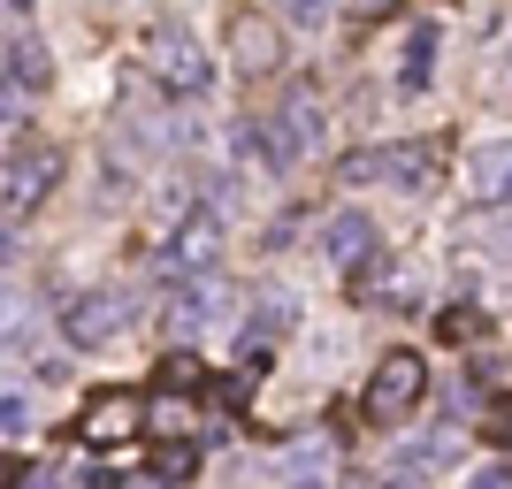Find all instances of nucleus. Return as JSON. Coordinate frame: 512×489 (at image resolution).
<instances>
[{
    "instance_id": "nucleus-25",
    "label": "nucleus",
    "mask_w": 512,
    "mask_h": 489,
    "mask_svg": "<svg viewBox=\"0 0 512 489\" xmlns=\"http://www.w3.org/2000/svg\"><path fill=\"white\" fill-rule=\"evenodd\" d=\"M482 436H490V444L505 451V444H512V413H490V421H482Z\"/></svg>"
},
{
    "instance_id": "nucleus-10",
    "label": "nucleus",
    "mask_w": 512,
    "mask_h": 489,
    "mask_svg": "<svg viewBox=\"0 0 512 489\" xmlns=\"http://www.w3.org/2000/svg\"><path fill=\"white\" fill-rule=\"evenodd\" d=\"M46 77H54V62H46V46L31 39V31L0 39V85H23V92H39Z\"/></svg>"
},
{
    "instance_id": "nucleus-2",
    "label": "nucleus",
    "mask_w": 512,
    "mask_h": 489,
    "mask_svg": "<svg viewBox=\"0 0 512 489\" xmlns=\"http://www.w3.org/2000/svg\"><path fill=\"white\" fill-rule=\"evenodd\" d=\"M146 69H153V85L169 92V100H199V92L214 85L207 46H199L184 23H153L146 31Z\"/></svg>"
},
{
    "instance_id": "nucleus-13",
    "label": "nucleus",
    "mask_w": 512,
    "mask_h": 489,
    "mask_svg": "<svg viewBox=\"0 0 512 489\" xmlns=\"http://www.w3.org/2000/svg\"><path fill=\"white\" fill-rule=\"evenodd\" d=\"M153 390H161V398H199V390H207V360H199V352H169V360L153 367Z\"/></svg>"
},
{
    "instance_id": "nucleus-16",
    "label": "nucleus",
    "mask_w": 512,
    "mask_h": 489,
    "mask_svg": "<svg viewBox=\"0 0 512 489\" xmlns=\"http://www.w3.org/2000/svg\"><path fill=\"white\" fill-rule=\"evenodd\" d=\"M276 467H283V474H329V467H337V436H306V444L283 451Z\"/></svg>"
},
{
    "instance_id": "nucleus-26",
    "label": "nucleus",
    "mask_w": 512,
    "mask_h": 489,
    "mask_svg": "<svg viewBox=\"0 0 512 489\" xmlns=\"http://www.w3.org/2000/svg\"><path fill=\"white\" fill-rule=\"evenodd\" d=\"M8 482H31V467H23L16 451H0V489H8Z\"/></svg>"
},
{
    "instance_id": "nucleus-19",
    "label": "nucleus",
    "mask_w": 512,
    "mask_h": 489,
    "mask_svg": "<svg viewBox=\"0 0 512 489\" xmlns=\"http://www.w3.org/2000/svg\"><path fill=\"white\" fill-rule=\"evenodd\" d=\"M291 314H299V306H291V291H276V298L253 314V329H245V352H260L268 337H283V329H291Z\"/></svg>"
},
{
    "instance_id": "nucleus-3",
    "label": "nucleus",
    "mask_w": 512,
    "mask_h": 489,
    "mask_svg": "<svg viewBox=\"0 0 512 489\" xmlns=\"http://www.w3.org/2000/svg\"><path fill=\"white\" fill-rule=\"evenodd\" d=\"M428 398V367H421V352H383V360H375V375H367V421H406L413 405Z\"/></svg>"
},
{
    "instance_id": "nucleus-28",
    "label": "nucleus",
    "mask_w": 512,
    "mask_h": 489,
    "mask_svg": "<svg viewBox=\"0 0 512 489\" xmlns=\"http://www.w3.org/2000/svg\"><path fill=\"white\" fill-rule=\"evenodd\" d=\"M497 253H505V260H512V230H505V237H497Z\"/></svg>"
},
{
    "instance_id": "nucleus-15",
    "label": "nucleus",
    "mask_w": 512,
    "mask_h": 489,
    "mask_svg": "<svg viewBox=\"0 0 512 489\" xmlns=\"http://www.w3.org/2000/svg\"><path fill=\"white\" fill-rule=\"evenodd\" d=\"M436 337L444 344H482L490 337V314H482V306H444V314H436Z\"/></svg>"
},
{
    "instance_id": "nucleus-24",
    "label": "nucleus",
    "mask_w": 512,
    "mask_h": 489,
    "mask_svg": "<svg viewBox=\"0 0 512 489\" xmlns=\"http://www.w3.org/2000/svg\"><path fill=\"white\" fill-rule=\"evenodd\" d=\"M474 375H482V383H490V390H505V383H512V360H482V367H474Z\"/></svg>"
},
{
    "instance_id": "nucleus-18",
    "label": "nucleus",
    "mask_w": 512,
    "mask_h": 489,
    "mask_svg": "<svg viewBox=\"0 0 512 489\" xmlns=\"http://www.w3.org/2000/svg\"><path fill=\"white\" fill-rule=\"evenodd\" d=\"M283 130H291V146H299V153L321 146V100H314V92H299V100L283 107Z\"/></svg>"
},
{
    "instance_id": "nucleus-12",
    "label": "nucleus",
    "mask_w": 512,
    "mask_h": 489,
    "mask_svg": "<svg viewBox=\"0 0 512 489\" xmlns=\"http://www.w3.org/2000/svg\"><path fill=\"white\" fill-rule=\"evenodd\" d=\"M260 375H268V360H260V352H245V360H237L230 375L214 383V398H222V413H230V421H245V413H253V390H260Z\"/></svg>"
},
{
    "instance_id": "nucleus-7",
    "label": "nucleus",
    "mask_w": 512,
    "mask_h": 489,
    "mask_svg": "<svg viewBox=\"0 0 512 489\" xmlns=\"http://www.w3.org/2000/svg\"><path fill=\"white\" fill-rule=\"evenodd\" d=\"M214 245H222V222L192 207L184 222H176V237L161 245V268H176V276H192V268H207V260H214Z\"/></svg>"
},
{
    "instance_id": "nucleus-1",
    "label": "nucleus",
    "mask_w": 512,
    "mask_h": 489,
    "mask_svg": "<svg viewBox=\"0 0 512 489\" xmlns=\"http://www.w3.org/2000/svg\"><path fill=\"white\" fill-rule=\"evenodd\" d=\"M451 146L444 138H406V146H375V153H344L337 176L344 184H406V192H428L444 176Z\"/></svg>"
},
{
    "instance_id": "nucleus-21",
    "label": "nucleus",
    "mask_w": 512,
    "mask_h": 489,
    "mask_svg": "<svg viewBox=\"0 0 512 489\" xmlns=\"http://www.w3.org/2000/svg\"><path fill=\"white\" fill-rule=\"evenodd\" d=\"M428 69H436V31L421 23V31L406 39V85H428Z\"/></svg>"
},
{
    "instance_id": "nucleus-22",
    "label": "nucleus",
    "mask_w": 512,
    "mask_h": 489,
    "mask_svg": "<svg viewBox=\"0 0 512 489\" xmlns=\"http://www.w3.org/2000/svg\"><path fill=\"white\" fill-rule=\"evenodd\" d=\"M329 8H337V0H276V16L299 23V31H321V23H329Z\"/></svg>"
},
{
    "instance_id": "nucleus-27",
    "label": "nucleus",
    "mask_w": 512,
    "mask_h": 489,
    "mask_svg": "<svg viewBox=\"0 0 512 489\" xmlns=\"http://www.w3.org/2000/svg\"><path fill=\"white\" fill-rule=\"evenodd\" d=\"M16 253H23V245H16V230L0 222V268H16Z\"/></svg>"
},
{
    "instance_id": "nucleus-9",
    "label": "nucleus",
    "mask_w": 512,
    "mask_h": 489,
    "mask_svg": "<svg viewBox=\"0 0 512 489\" xmlns=\"http://www.w3.org/2000/svg\"><path fill=\"white\" fill-rule=\"evenodd\" d=\"M467 199L474 207H512V146H482L467 161Z\"/></svg>"
},
{
    "instance_id": "nucleus-17",
    "label": "nucleus",
    "mask_w": 512,
    "mask_h": 489,
    "mask_svg": "<svg viewBox=\"0 0 512 489\" xmlns=\"http://www.w3.org/2000/svg\"><path fill=\"white\" fill-rule=\"evenodd\" d=\"M146 474H153V482H192V474H199V444H153Z\"/></svg>"
},
{
    "instance_id": "nucleus-4",
    "label": "nucleus",
    "mask_w": 512,
    "mask_h": 489,
    "mask_svg": "<svg viewBox=\"0 0 512 489\" xmlns=\"http://www.w3.org/2000/svg\"><path fill=\"white\" fill-rule=\"evenodd\" d=\"M138 413H146L138 390H100V398H85V413H77V444H92V451L130 444V436H138Z\"/></svg>"
},
{
    "instance_id": "nucleus-11",
    "label": "nucleus",
    "mask_w": 512,
    "mask_h": 489,
    "mask_svg": "<svg viewBox=\"0 0 512 489\" xmlns=\"http://www.w3.org/2000/svg\"><path fill=\"white\" fill-rule=\"evenodd\" d=\"M321 245H329L337 268H367V260H375V222H367V214H337V222L321 230Z\"/></svg>"
},
{
    "instance_id": "nucleus-20",
    "label": "nucleus",
    "mask_w": 512,
    "mask_h": 489,
    "mask_svg": "<svg viewBox=\"0 0 512 489\" xmlns=\"http://www.w3.org/2000/svg\"><path fill=\"white\" fill-rule=\"evenodd\" d=\"M31 421H39L31 413V383H0V436H23Z\"/></svg>"
},
{
    "instance_id": "nucleus-6",
    "label": "nucleus",
    "mask_w": 512,
    "mask_h": 489,
    "mask_svg": "<svg viewBox=\"0 0 512 489\" xmlns=\"http://www.w3.org/2000/svg\"><path fill=\"white\" fill-rule=\"evenodd\" d=\"M54 176H62V153L54 146H31L8 161V184H0V199H8V214H31L46 192H54Z\"/></svg>"
},
{
    "instance_id": "nucleus-23",
    "label": "nucleus",
    "mask_w": 512,
    "mask_h": 489,
    "mask_svg": "<svg viewBox=\"0 0 512 489\" xmlns=\"http://www.w3.org/2000/svg\"><path fill=\"white\" fill-rule=\"evenodd\" d=\"M23 130V85H0V146Z\"/></svg>"
},
{
    "instance_id": "nucleus-5",
    "label": "nucleus",
    "mask_w": 512,
    "mask_h": 489,
    "mask_svg": "<svg viewBox=\"0 0 512 489\" xmlns=\"http://www.w3.org/2000/svg\"><path fill=\"white\" fill-rule=\"evenodd\" d=\"M62 329H69V344H107V337H123V329H130V298H123V291H85V298H69V306H62Z\"/></svg>"
},
{
    "instance_id": "nucleus-14",
    "label": "nucleus",
    "mask_w": 512,
    "mask_h": 489,
    "mask_svg": "<svg viewBox=\"0 0 512 489\" xmlns=\"http://www.w3.org/2000/svg\"><path fill=\"white\" fill-rule=\"evenodd\" d=\"M31 337H39V306L23 291H0V352H23Z\"/></svg>"
},
{
    "instance_id": "nucleus-8",
    "label": "nucleus",
    "mask_w": 512,
    "mask_h": 489,
    "mask_svg": "<svg viewBox=\"0 0 512 489\" xmlns=\"http://www.w3.org/2000/svg\"><path fill=\"white\" fill-rule=\"evenodd\" d=\"M230 54H237V69H253V77H268V69L283 62V39H276V23L268 16H230Z\"/></svg>"
}]
</instances>
